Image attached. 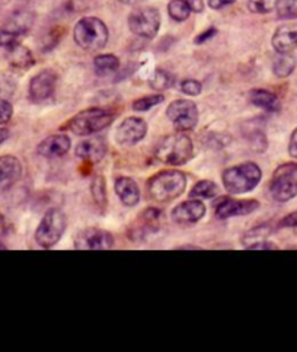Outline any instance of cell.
Returning a JSON list of instances; mask_svg holds the SVG:
<instances>
[{
  "label": "cell",
  "instance_id": "cell-6",
  "mask_svg": "<svg viewBox=\"0 0 297 352\" xmlns=\"http://www.w3.org/2000/svg\"><path fill=\"white\" fill-rule=\"evenodd\" d=\"M66 230V216L57 208L48 210L35 232V241L41 248L50 249L63 236Z\"/></svg>",
  "mask_w": 297,
  "mask_h": 352
},
{
  "label": "cell",
  "instance_id": "cell-41",
  "mask_svg": "<svg viewBox=\"0 0 297 352\" xmlns=\"http://www.w3.org/2000/svg\"><path fill=\"white\" fill-rule=\"evenodd\" d=\"M246 249H251V250H258V249H278L276 245H272L271 242H265V241H261L258 243H254L251 246H248Z\"/></svg>",
  "mask_w": 297,
  "mask_h": 352
},
{
  "label": "cell",
  "instance_id": "cell-21",
  "mask_svg": "<svg viewBox=\"0 0 297 352\" xmlns=\"http://www.w3.org/2000/svg\"><path fill=\"white\" fill-rule=\"evenodd\" d=\"M8 53V61L10 63L12 67L21 69V70H27L31 66H34V57L32 53L27 47H23L21 43L12 45L6 50Z\"/></svg>",
  "mask_w": 297,
  "mask_h": 352
},
{
  "label": "cell",
  "instance_id": "cell-1",
  "mask_svg": "<svg viewBox=\"0 0 297 352\" xmlns=\"http://www.w3.org/2000/svg\"><path fill=\"white\" fill-rule=\"evenodd\" d=\"M187 188V176L179 170H164L152 176L147 182V194L159 203L181 197Z\"/></svg>",
  "mask_w": 297,
  "mask_h": 352
},
{
  "label": "cell",
  "instance_id": "cell-5",
  "mask_svg": "<svg viewBox=\"0 0 297 352\" xmlns=\"http://www.w3.org/2000/svg\"><path fill=\"white\" fill-rule=\"evenodd\" d=\"M114 120L116 116L111 111L102 108H89L74 116L67 122L66 129H69L73 134L85 137L107 129Z\"/></svg>",
  "mask_w": 297,
  "mask_h": 352
},
{
  "label": "cell",
  "instance_id": "cell-26",
  "mask_svg": "<svg viewBox=\"0 0 297 352\" xmlns=\"http://www.w3.org/2000/svg\"><path fill=\"white\" fill-rule=\"evenodd\" d=\"M168 12L169 16L177 22L187 21L191 15V9L187 3V0H170L168 5Z\"/></svg>",
  "mask_w": 297,
  "mask_h": 352
},
{
  "label": "cell",
  "instance_id": "cell-22",
  "mask_svg": "<svg viewBox=\"0 0 297 352\" xmlns=\"http://www.w3.org/2000/svg\"><path fill=\"white\" fill-rule=\"evenodd\" d=\"M250 99L255 107L261 108L264 111H268V112H277L281 108V102H280L278 96L270 91H265V89L251 91Z\"/></svg>",
  "mask_w": 297,
  "mask_h": 352
},
{
  "label": "cell",
  "instance_id": "cell-33",
  "mask_svg": "<svg viewBox=\"0 0 297 352\" xmlns=\"http://www.w3.org/2000/svg\"><path fill=\"white\" fill-rule=\"evenodd\" d=\"M19 38H21V35L14 31H9L6 28L0 30V48L8 50L9 47L18 44Z\"/></svg>",
  "mask_w": 297,
  "mask_h": 352
},
{
  "label": "cell",
  "instance_id": "cell-34",
  "mask_svg": "<svg viewBox=\"0 0 297 352\" xmlns=\"http://www.w3.org/2000/svg\"><path fill=\"white\" fill-rule=\"evenodd\" d=\"M201 89H203L201 83L198 82V80H194V79H187V80H184V82L181 83V91H182L184 94L190 95V96L200 95V94H201Z\"/></svg>",
  "mask_w": 297,
  "mask_h": 352
},
{
  "label": "cell",
  "instance_id": "cell-16",
  "mask_svg": "<svg viewBox=\"0 0 297 352\" xmlns=\"http://www.w3.org/2000/svg\"><path fill=\"white\" fill-rule=\"evenodd\" d=\"M272 47L278 54L292 53L297 48V23H286L278 27L272 35Z\"/></svg>",
  "mask_w": 297,
  "mask_h": 352
},
{
  "label": "cell",
  "instance_id": "cell-18",
  "mask_svg": "<svg viewBox=\"0 0 297 352\" xmlns=\"http://www.w3.org/2000/svg\"><path fill=\"white\" fill-rule=\"evenodd\" d=\"M70 144V138L67 135H50L44 142L40 143L38 147H36V152L44 157H60L69 152Z\"/></svg>",
  "mask_w": 297,
  "mask_h": 352
},
{
  "label": "cell",
  "instance_id": "cell-31",
  "mask_svg": "<svg viewBox=\"0 0 297 352\" xmlns=\"http://www.w3.org/2000/svg\"><path fill=\"white\" fill-rule=\"evenodd\" d=\"M278 0H248V9L252 14L265 15L270 14L271 10H276Z\"/></svg>",
  "mask_w": 297,
  "mask_h": 352
},
{
  "label": "cell",
  "instance_id": "cell-2",
  "mask_svg": "<svg viewBox=\"0 0 297 352\" xmlns=\"http://www.w3.org/2000/svg\"><path fill=\"white\" fill-rule=\"evenodd\" d=\"M155 155L157 160L166 163V165L179 166L194 157V146L191 138L184 133L170 134L159 142Z\"/></svg>",
  "mask_w": 297,
  "mask_h": 352
},
{
  "label": "cell",
  "instance_id": "cell-8",
  "mask_svg": "<svg viewBox=\"0 0 297 352\" xmlns=\"http://www.w3.org/2000/svg\"><path fill=\"white\" fill-rule=\"evenodd\" d=\"M270 194L278 203H286L297 195V165L290 163L276 170L270 184Z\"/></svg>",
  "mask_w": 297,
  "mask_h": 352
},
{
  "label": "cell",
  "instance_id": "cell-19",
  "mask_svg": "<svg viewBox=\"0 0 297 352\" xmlns=\"http://www.w3.org/2000/svg\"><path fill=\"white\" fill-rule=\"evenodd\" d=\"M107 153V146L101 138H89V140H83L76 147V156L82 160L98 163Z\"/></svg>",
  "mask_w": 297,
  "mask_h": 352
},
{
  "label": "cell",
  "instance_id": "cell-30",
  "mask_svg": "<svg viewBox=\"0 0 297 352\" xmlns=\"http://www.w3.org/2000/svg\"><path fill=\"white\" fill-rule=\"evenodd\" d=\"M165 96L162 94H156V95H148V96H143L138 100H134L133 102V109L134 111H139V112H144L152 109L153 107L159 105L160 102H164Z\"/></svg>",
  "mask_w": 297,
  "mask_h": 352
},
{
  "label": "cell",
  "instance_id": "cell-17",
  "mask_svg": "<svg viewBox=\"0 0 297 352\" xmlns=\"http://www.w3.org/2000/svg\"><path fill=\"white\" fill-rule=\"evenodd\" d=\"M160 217H162V211H159L155 207L147 208L135 221V228L130 232V237L133 241H142L148 233L157 230V221Z\"/></svg>",
  "mask_w": 297,
  "mask_h": 352
},
{
  "label": "cell",
  "instance_id": "cell-20",
  "mask_svg": "<svg viewBox=\"0 0 297 352\" xmlns=\"http://www.w3.org/2000/svg\"><path fill=\"white\" fill-rule=\"evenodd\" d=\"M116 194L121 203L127 207L138 206L140 201L139 186L131 178H118L116 181Z\"/></svg>",
  "mask_w": 297,
  "mask_h": 352
},
{
  "label": "cell",
  "instance_id": "cell-29",
  "mask_svg": "<svg viewBox=\"0 0 297 352\" xmlns=\"http://www.w3.org/2000/svg\"><path fill=\"white\" fill-rule=\"evenodd\" d=\"M276 12L280 19L297 18V0H278Z\"/></svg>",
  "mask_w": 297,
  "mask_h": 352
},
{
  "label": "cell",
  "instance_id": "cell-27",
  "mask_svg": "<svg viewBox=\"0 0 297 352\" xmlns=\"http://www.w3.org/2000/svg\"><path fill=\"white\" fill-rule=\"evenodd\" d=\"M91 194L95 199V203L101 207H107V185H105V178L101 175H98L94 178L92 185H91Z\"/></svg>",
  "mask_w": 297,
  "mask_h": 352
},
{
  "label": "cell",
  "instance_id": "cell-15",
  "mask_svg": "<svg viewBox=\"0 0 297 352\" xmlns=\"http://www.w3.org/2000/svg\"><path fill=\"white\" fill-rule=\"evenodd\" d=\"M22 176V165L15 156H0V192L9 191Z\"/></svg>",
  "mask_w": 297,
  "mask_h": 352
},
{
  "label": "cell",
  "instance_id": "cell-39",
  "mask_svg": "<svg viewBox=\"0 0 297 352\" xmlns=\"http://www.w3.org/2000/svg\"><path fill=\"white\" fill-rule=\"evenodd\" d=\"M289 153L293 159H297V129L292 133L290 143H289Z\"/></svg>",
  "mask_w": 297,
  "mask_h": 352
},
{
  "label": "cell",
  "instance_id": "cell-32",
  "mask_svg": "<svg viewBox=\"0 0 297 352\" xmlns=\"http://www.w3.org/2000/svg\"><path fill=\"white\" fill-rule=\"evenodd\" d=\"M270 234V229L265 228V226H263V228H256L251 232H248L245 236H243V242H245V246H251L254 243H258L264 241V239Z\"/></svg>",
  "mask_w": 297,
  "mask_h": 352
},
{
  "label": "cell",
  "instance_id": "cell-37",
  "mask_svg": "<svg viewBox=\"0 0 297 352\" xmlns=\"http://www.w3.org/2000/svg\"><path fill=\"white\" fill-rule=\"evenodd\" d=\"M216 34H217V30H216L214 27L208 28L207 31L201 32L200 35L197 36V38H195V43H197V44H203V43H206V41H208V40H212Z\"/></svg>",
  "mask_w": 297,
  "mask_h": 352
},
{
  "label": "cell",
  "instance_id": "cell-7",
  "mask_svg": "<svg viewBox=\"0 0 297 352\" xmlns=\"http://www.w3.org/2000/svg\"><path fill=\"white\" fill-rule=\"evenodd\" d=\"M129 27L134 35L142 36V38H155L160 28L159 10L152 6L134 9L129 16Z\"/></svg>",
  "mask_w": 297,
  "mask_h": 352
},
{
  "label": "cell",
  "instance_id": "cell-13",
  "mask_svg": "<svg viewBox=\"0 0 297 352\" xmlns=\"http://www.w3.org/2000/svg\"><path fill=\"white\" fill-rule=\"evenodd\" d=\"M147 133V124L144 120L138 117L126 118L117 129L116 138L122 146H133L142 142Z\"/></svg>",
  "mask_w": 297,
  "mask_h": 352
},
{
  "label": "cell",
  "instance_id": "cell-4",
  "mask_svg": "<svg viewBox=\"0 0 297 352\" xmlns=\"http://www.w3.org/2000/svg\"><path fill=\"white\" fill-rule=\"evenodd\" d=\"M73 36L76 44L86 52H98L108 43V28L101 19L85 16L74 27Z\"/></svg>",
  "mask_w": 297,
  "mask_h": 352
},
{
  "label": "cell",
  "instance_id": "cell-11",
  "mask_svg": "<svg viewBox=\"0 0 297 352\" xmlns=\"http://www.w3.org/2000/svg\"><path fill=\"white\" fill-rule=\"evenodd\" d=\"M57 76L53 70H43L30 82V99L34 104H43L54 95Z\"/></svg>",
  "mask_w": 297,
  "mask_h": 352
},
{
  "label": "cell",
  "instance_id": "cell-3",
  "mask_svg": "<svg viewBox=\"0 0 297 352\" xmlns=\"http://www.w3.org/2000/svg\"><path fill=\"white\" fill-rule=\"evenodd\" d=\"M263 178V172L254 162H246L223 172L221 181L230 194H246L252 191Z\"/></svg>",
  "mask_w": 297,
  "mask_h": 352
},
{
  "label": "cell",
  "instance_id": "cell-40",
  "mask_svg": "<svg viewBox=\"0 0 297 352\" xmlns=\"http://www.w3.org/2000/svg\"><path fill=\"white\" fill-rule=\"evenodd\" d=\"M187 3L191 9V12H195V14H201L204 10V2L203 0H187Z\"/></svg>",
  "mask_w": 297,
  "mask_h": 352
},
{
  "label": "cell",
  "instance_id": "cell-43",
  "mask_svg": "<svg viewBox=\"0 0 297 352\" xmlns=\"http://www.w3.org/2000/svg\"><path fill=\"white\" fill-rule=\"evenodd\" d=\"M118 2H121L124 5H139L143 2V0H118Z\"/></svg>",
  "mask_w": 297,
  "mask_h": 352
},
{
  "label": "cell",
  "instance_id": "cell-12",
  "mask_svg": "<svg viewBox=\"0 0 297 352\" xmlns=\"http://www.w3.org/2000/svg\"><path fill=\"white\" fill-rule=\"evenodd\" d=\"M259 207L256 199H234V198H220L216 204V217L219 220H228L236 216L251 214Z\"/></svg>",
  "mask_w": 297,
  "mask_h": 352
},
{
  "label": "cell",
  "instance_id": "cell-35",
  "mask_svg": "<svg viewBox=\"0 0 297 352\" xmlns=\"http://www.w3.org/2000/svg\"><path fill=\"white\" fill-rule=\"evenodd\" d=\"M12 114H14L12 104L5 99H0V125L6 124L12 118Z\"/></svg>",
  "mask_w": 297,
  "mask_h": 352
},
{
  "label": "cell",
  "instance_id": "cell-44",
  "mask_svg": "<svg viewBox=\"0 0 297 352\" xmlns=\"http://www.w3.org/2000/svg\"><path fill=\"white\" fill-rule=\"evenodd\" d=\"M5 249H6V246L2 242H0V250H5Z\"/></svg>",
  "mask_w": 297,
  "mask_h": 352
},
{
  "label": "cell",
  "instance_id": "cell-28",
  "mask_svg": "<svg viewBox=\"0 0 297 352\" xmlns=\"http://www.w3.org/2000/svg\"><path fill=\"white\" fill-rule=\"evenodd\" d=\"M148 83H151L152 89L162 92L169 89V87L173 85V76L166 70H156L153 73V76L151 78V80H148Z\"/></svg>",
  "mask_w": 297,
  "mask_h": 352
},
{
  "label": "cell",
  "instance_id": "cell-24",
  "mask_svg": "<svg viewBox=\"0 0 297 352\" xmlns=\"http://www.w3.org/2000/svg\"><path fill=\"white\" fill-rule=\"evenodd\" d=\"M94 66L98 74H101V76H107V74H111L118 70L120 67V60L118 57L113 56V54H102V56H98L94 60Z\"/></svg>",
  "mask_w": 297,
  "mask_h": 352
},
{
  "label": "cell",
  "instance_id": "cell-10",
  "mask_svg": "<svg viewBox=\"0 0 297 352\" xmlns=\"http://www.w3.org/2000/svg\"><path fill=\"white\" fill-rule=\"evenodd\" d=\"M114 236L102 229H86L76 236L74 248L80 250H108L114 248Z\"/></svg>",
  "mask_w": 297,
  "mask_h": 352
},
{
  "label": "cell",
  "instance_id": "cell-23",
  "mask_svg": "<svg viewBox=\"0 0 297 352\" xmlns=\"http://www.w3.org/2000/svg\"><path fill=\"white\" fill-rule=\"evenodd\" d=\"M296 69V58L290 53L280 54L272 63V72L277 78H287Z\"/></svg>",
  "mask_w": 297,
  "mask_h": 352
},
{
  "label": "cell",
  "instance_id": "cell-42",
  "mask_svg": "<svg viewBox=\"0 0 297 352\" xmlns=\"http://www.w3.org/2000/svg\"><path fill=\"white\" fill-rule=\"evenodd\" d=\"M9 138V130L8 129H0V144L5 143Z\"/></svg>",
  "mask_w": 297,
  "mask_h": 352
},
{
  "label": "cell",
  "instance_id": "cell-36",
  "mask_svg": "<svg viewBox=\"0 0 297 352\" xmlns=\"http://www.w3.org/2000/svg\"><path fill=\"white\" fill-rule=\"evenodd\" d=\"M278 228H297V211H294V212H292V214L284 217L280 221Z\"/></svg>",
  "mask_w": 297,
  "mask_h": 352
},
{
  "label": "cell",
  "instance_id": "cell-25",
  "mask_svg": "<svg viewBox=\"0 0 297 352\" xmlns=\"http://www.w3.org/2000/svg\"><path fill=\"white\" fill-rule=\"evenodd\" d=\"M219 194V188L213 181H200L195 184V186L191 190L190 197L197 199H207L214 198Z\"/></svg>",
  "mask_w": 297,
  "mask_h": 352
},
{
  "label": "cell",
  "instance_id": "cell-14",
  "mask_svg": "<svg viewBox=\"0 0 297 352\" xmlns=\"http://www.w3.org/2000/svg\"><path fill=\"white\" fill-rule=\"evenodd\" d=\"M206 214V206L200 199L191 198L172 210V220L178 224H192L200 221Z\"/></svg>",
  "mask_w": 297,
  "mask_h": 352
},
{
  "label": "cell",
  "instance_id": "cell-9",
  "mask_svg": "<svg viewBox=\"0 0 297 352\" xmlns=\"http://www.w3.org/2000/svg\"><path fill=\"white\" fill-rule=\"evenodd\" d=\"M166 116L178 131H190L198 122V109L192 100L177 99L166 108Z\"/></svg>",
  "mask_w": 297,
  "mask_h": 352
},
{
  "label": "cell",
  "instance_id": "cell-38",
  "mask_svg": "<svg viewBox=\"0 0 297 352\" xmlns=\"http://www.w3.org/2000/svg\"><path fill=\"white\" fill-rule=\"evenodd\" d=\"M234 2H236V0H207L208 6L212 8V9H214V10H220V9H223V8L230 6V5H233Z\"/></svg>",
  "mask_w": 297,
  "mask_h": 352
}]
</instances>
